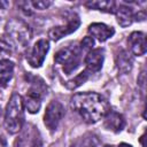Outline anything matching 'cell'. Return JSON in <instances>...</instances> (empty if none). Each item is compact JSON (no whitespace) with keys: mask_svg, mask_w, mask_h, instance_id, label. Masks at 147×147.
I'll use <instances>...</instances> for the list:
<instances>
[{"mask_svg":"<svg viewBox=\"0 0 147 147\" xmlns=\"http://www.w3.org/2000/svg\"><path fill=\"white\" fill-rule=\"evenodd\" d=\"M71 108L90 124L96 123L105 117L109 109L107 100L95 92L77 93L71 98Z\"/></svg>","mask_w":147,"mask_h":147,"instance_id":"cell-1","label":"cell"},{"mask_svg":"<svg viewBox=\"0 0 147 147\" xmlns=\"http://www.w3.org/2000/svg\"><path fill=\"white\" fill-rule=\"evenodd\" d=\"M24 106L22 96L13 93L5 111V126L9 133H17L24 125Z\"/></svg>","mask_w":147,"mask_h":147,"instance_id":"cell-2","label":"cell"},{"mask_svg":"<svg viewBox=\"0 0 147 147\" xmlns=\"http://www.w3.org/2000/svg\"><path fill=\"white\" fill-rule=\"evenodd\" d=\"M6 36L9 42L16 48H25L31 39V30L26 23L21 20H10L6 24Z\"/></svg>","mask_w":147,"mask_h":147,"instance_id":"cell-3","label":"cell"},{"mask_svg":"<svg viewBox=\"0 0 147 147\" xmlns=\"http://www.w3.org/2000/svg\"><path fill=\"white\" fill-rule=\"evenodd\" d=\"M80 56H82V51L79 46L74 44L57 51L54 56V60L56 63L63 65V71L65 72V75H70L79 65Z\"/></svg>","mask_w":147,"mask_h":147,"instance_id":"cell-4","label":"cell"},{"mask_svg":"<svg viewBox=\"0 0 147 147\" xmlns=\"http://www.w3.org/2000/svg\"><path fill=\"white\" fill-rule=\"evenodd\" d=\"M46 93V86L42 80H40V83L32 82L31 88L28 91L24 99H22L23 106L30 114L38 113L41 107V100Z\"/></svg>","mask_w":147,"mask_h":147,"instance_id":"cell-5","label":"cell"},{"mask_svg":"<svg viewBox=\"0 0 147 147\" xmlns=\"http://www.w3.org/2000/svg\"><path fill=\"white\" fill-rule=\"evenodd\" d=\"M15 147H42V139L39 130L32 124H25L16 139Z\"/></svg>","mask_w":147,"mask_h":147,"instance_id":"cell-6","label":"cell"},{"mask_svg":"<svg viewBox=\"0 0 147 147\" xmlns=\"http://www.w3.org/2000/svg\"><path fill=\"white\" fill-rule=\"evenodd\" d=\"M64 116V107L59 102V101H51L45 110L44 115V123L45 125L51 130L54 131L61 119Z\"/></svg>","mask_w":147,"mask_h":147,"instance_id":"cell-7","label":"cell"},{"mask_svg":"<svg viewBox=\"0 0 147 147\" xmlns=\"http://www.w3.org/2000/svg\"><path fill=\"white\" fill-rule=\"evenodd\" d=\"M48 49H49V42H48V40H46V39L38 40L33 45L30 54L26 57L29 64L32 68H39V67H41V64L45 61L46 54L48 53Z\"/></svg>","mask_w":147,"mask_h":147,"instance_id":"cell-8","label":"cell"},{"mask_svg":"<svg viewBox=\"0 0 147 147\" xmlns=\"http://www.w3.org/2000/svg\"><path fill=\"white\" fill-rule=\"evenodd\" d=\"M105 60V52L102 48H93L91 49L84 59L86 71L91 75L94 72H98L102 68V63Z\"/></svg>","mask_w":147,"mask_h":147,"instance_id":"cell-9","label":"cell"},{"mask_svg":"<svg viewBox=\"0 0 147 147\" xmlns=\"http://www.w3.org/2000/svg\"><path fill=\"white\" fill-rule=\"evenodd\" d=\"M79 24H80V21H79V18H78V16L75 15L74 17H71V18L68 21V23H67L65 25H60V26H54V28H52V29L49 30V32H48V37H49L52 40L57 41V40H60L61 38H63L64 36L75 32V31L78 29Z\"/></svg>","mask_w":147,"mask_h":147,"instance_id":"cell-10","label":"cell"},{"mask_svg":"<svg viewBox=\"0 0 147 147\" xmlns=\"http://www.w3.org/2000/svg\"><path fill=\"white\" fill-rule=\"evenodd\" d=\"M125 126V119L122 114L114 109H108L105 115V127L113 132H121Z\"/></svg>","mask_w":147,"mask_h":147,"instance_id":"cell-11","label":"cell"},{"mask_svg":"<svg viewBox=\"0 0 147 147\" xmlns=\"http://www.w3.org/2000/svg\"><path fill=\"white\" fill-rule=\"evenodd\" d=\"M87 32L90 37L95 38L99 41H106L107 39L114 36L115 30L111 26H108L103 23H92L88 25Z\"/></svg>","mask_w":147,"mask_h":147,"instance_id":"cell-12","label":"cell"},{"mask_svg":"<svg viewBox=\"0 0 147 147\" xmlns=\"http://www.w3.org/2000/svg\"><path fill=\"white\" fill-rule=\"evenodd\" d=\"M127 44L130 46L131 52L134 55L141 56L146 53V37L140 31L132 32L127 38Z\"/></svg>","mask_w":147,"mask_h":147,"instance_id":"cell-13","label":"cell"},{"mask_svg":"<svg viewBox=\"0 0 147 147\" xmlns=\"http://www.w3.org/2000/svg\"><path fill=\"white\" fill-rule=\"evenodd\" d=\"M115 15H116L118 24L123 28L131 25L132 22L134 21V13H133L132 8L124 6V5H119L118 7H116Z\"/></svg>","mask_w":147,"mask_h":147,"instance_id":"cell-14","label":"cell"},{"mask_svg":"<svg viewBox=\"0 0 147 147\" xmlns=\"http://www.w3.org/2000/svg\"><path fill=\"white\" fill-rule=\"evenodd\" d=\"M14 74V63L8 59L0 61V85L5 86L11 79Z\"/></svg>","mask_w":147,"mask_h":147,"instance_id":"cell-15","label":"cell"},{"mask_svg":"<svg viewBox=\"0 0 147 147\" xmlns=\"http://www.w3.org/2000/svg\"><path fill=\"white\" fill-rule=\"evenodd\" d=\"M86 7L91 8V9H96L100 11H106V13H114L115 14V9H116V3L114 1H109V0H99V1H87L85 3Z\"/></svg>","mask_w":147,"mask_h":147,"instance_id":"cell-16","label":"cell"},{"mask_svg":"<svg viewBox=\"0 0 147 147\" xmlns=\"http://www.w3.org/2000/svg\"><path fill=\"white\" fill-rule=\"evenodd\" d=\"M116 63H117V68L123 72H127L132 68V59L129 56L126 52H122L121 54L117 55Z\"/></svg>","mask_w":147,"mask_h":147,"instance_id":"cell-17","label":"cell"},{"mask_svg":"<svg viewBox=\"0 0 147 147\" xmlns=\"http://www.w3.org/2000/svg\"><path fill=\"white\" fill-rule=\"evenodd\" d=\"M88 77H90V74H88L86 70H84V71H82L79 75H77L74 79L69 80V82L67 83V86H68V88L74 90V88L80 86L82 84H84V83L88 79Z\"/></svg>","mask_w":147,"mask_h":147,"instance_id":"cell-18","label":"cell"},{"mask_svg":"<svg viewBox=\"0 0 147 147\" xmlns=\"http://www.w3.org/2000/svg\"><path fill=\"white\" fill-rule=\"evenodd\" d=\"M93 46H94V39H93L92 37H90V36H86V37L80 41L79 48H80L82 53H83V52L88 53L91 49H93Z\"/></svg>","mask_w":147,"mask_h":147,"instance_id":"cell-19","label":"cell"},{"mask_svg":"<svg viewBox=\"0 0 147 147\" xmlns=\"http://www.w3.org/2000/svg\"><path fill=\"white\" fill-rule=\"evenodd\" d=\"M10 54H11L10 45L5 40H0V61L6 60V57L9 56Z\"/></svg>","mask_w":147,"mask_h":147,"instance_id":"cell-20","label":"cell"},{"mask_svg":"<svg viewBox=\"0 0 147 147\" xmlns=\"http://www.w3.org/2000/svg\"><path fill=\"white\" fill-rule=\"evenodd\" d=\"M30 5H31L34 9L42 10V9L48 8V7L52 5V1H31Z\"/></svg>","mask_w":147,"mask_h":147,"instance_id":"cell-21","label":"cell"},{"mask_svg":"<svg viewBox=\"0 0 147 147\" xmlns=\"http://www.w3.org/2000/svg\"><path fill=\"white\" fill-rule=\"evenodd\" d=\"M0 147H7V144H6V140L3 139V137L0 138Z\"/></svg>","mask_w":147,"mask_h":147,"instance_id":"cell-22","label":"cell"},{"mask_svg":"<svg viewBox=\"0 0 147 147\" xmlns=\"http://www.w3.org/2000/svg\"><path fill=\"white\" fill-rule=\"evenodd\" d=\"M117 147H132V146L129 145V144H126V142H122V144H119Z\"/></svg>","mask_w":147,"mask_h":147,"instance_id":"cell-23","label":"cell"},{"mask_svg":"<svg viewBox=\"0 0 147 147\" xmlns=\"http://www.w3.org/2000/svg\"><path fill=\"white\" fill-rule=\"evenodd\" d=\"M140 142L142 144V146H144V147H146V144H145V134H142V136H141V138H140Z\"/></svg>","mask_w":147,"mask_h":147,"instance_id":"cell-24","label":"cell"},{"mask_svg":"<svg viewBox=\"0 0 147 147\" xmlns=\"http://www.w3.org/2000/svg\"><path fill=\"white\" fill-rule=\"evenodd\" d=\"M6 6H8V2L7 1H0V8H3Z\"/></svg>","mask_w":147,"mask_h":147,"instance_id":"cell-25","label":"cell"},{"mask_svg":"<svg viewBox=\"0 0 147 147\" xmlns=\"http://www.w3.org/2000/svg\"><path fill=\"white\" fill-rule=\"evenodd\" d=\"M1 119H2V109H1V106H0V124H1Z\"/></svg>","mask_w":147,"mask_h":147,"instance_id":"cell-26","label":"cell"},{"mask_svg":"<svg viewBox=\"0 0 147 147\" xmlns=\"http://www.w3.org/2000/svg\"><path fill=\"white\" fill-rule=\"evenodd\" d=\"M106 147H111V146H106Z\"/></svg>","mask_w":147,"mask_h":147,"instance_id":"cell-27","label":"cell"}]
</instances>
